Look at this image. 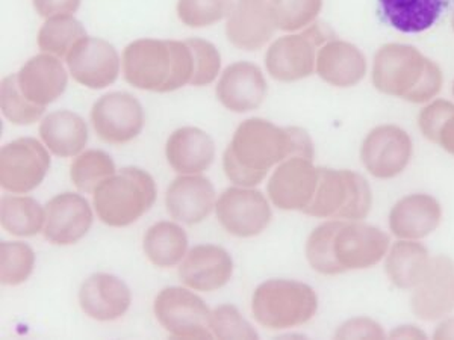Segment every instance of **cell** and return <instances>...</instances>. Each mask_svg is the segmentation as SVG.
<instances>
[{"mask_svg": "<svg viewBox=\"0 0 454 340\" xmlns=\"http://www.w3.org/2000/svg\"><path fill=\"white\" fill-rule=\"evenodd\" d=\"M442 209L438 200L427 194H412L395 203L389 213V228L395 236L419 241L438 228Z\"/></svg>", "mask_w": 454, "mask_h": 340, "instance_id": "25", "label": "cell"}, {"mask_svg": "<svg viewBox=\"0 0 454 340\" xmlns=\"http://www.w3.org/2000/svg\"><path fill=\"white\" fill-rule=\"evenodd\" d=\"M451 25H453V29H454V10H453V16H451Z\"/></svg>", "mask_w": 454, "mask_h": 340, "instance_id": "46", "label": "cell"}, {"mask_svg": "<svg viewBox=\"0 0 454 340\" xmlns=\"http://www.w3.org/2000/svg\"><path fill=\"white\" fill-rule=\"evenodd\" d=\"M113 158L104 150H88L73 160L70 177L79 191L93 194L102 182L115 174Z\"/></svg>", "mask_w": 454, "mask_h": 340, "instance_id": "33", "label": "cell"}, {"mask_svg": "<svg viewBox=\"0 0 454 340\" xmlns=\"http://www.w3.org/2000/svg\"><path fill=\"white\" fill-rule=\"evenodd\" d=\"M233 260L226 250L217 245H197L188 253L179 268L181 282L200 292H214L229 283Z\"/></svg>", "mask_w": 454, "mask_h": 340, "instance_id": "20", "label": "cell"}, {"mask_svg": "<svg viewBox=\"0 0 454 340\" xmlns=\"http://www.w3.org/2000/svg\"><path fill=\"white\" fill-rule=\"evenodd\" d=\"M270 8L278 29L294 32L314 23L323 8V0H270Z\"/></svg>", "mask_w": 454, "mask_h": 340, "instance_id": "35", "label": "cell"}, {"mask_svg": "<svg viewBox=\"0 0 454 340\" xmlns=\"http://www.w3.org/2000/svg\"><path fill=\"white\" fill-rule=\"evenodd\" d=\"M444 83L442 70L409 44L391 42L377 50L372 62V85L377 91L411 104H427Z\"/></svg>", "mask_w": 454, "mask_h": 340, "instance_id": "4", "label": "cell"}, {"mask_svg": "<svg viewBox=\"0 0 454 340\" xmlns=\"http://www.w3.org/2000/svg\"><path fill=\"white\" fill-rule=\"evenodd\" d=\"M130 301L128 284L111 274H94L79 290V305L93 320H119L129 310Z\"/></svg>", "mask_w": 454, "mask_h": 340, "instance_id": "23", "label": "cell"}, {"mask_svg": "<svg viewBox=\"0 0 454 340\" xmlns=\"http://www.w3.org/2000/svg\"><path fill=\"white\" fill-rule=\"evenodd\" d=\"M211 330L218 339H258L254 327L231 305H220L212 312Z\"/></svg>", "mask_w": 454, "mask_h": 340, "instance_id": "39", "label": "cell"}, {"mask_svg": "<svg viewBox=\"0 0 454 340\" xmlns=\"http://www.w3.org/2000/svg\"><path fill=\"white\" fill-rule=\"evenodd\" d=\"M315 70L329 85L355 87L367 74V59L355 44L333 38L317 53Z\"/></svg>", "mask_w": 454, "mask_h": 340, "instance_id": "24", "label": "cell"}, {"mask_svg": "<svg viewBox=\"0 0 454 340\" xmlns=\"http://www.w3.org/2000/svg\"><path fill=\"white\" fill-rule=\"evenodd\" d=\"M87 36L81 21L72 14L51 17L38 32V46L42 52L57 58H67L76 42Z\"/></svg>", "mask_w": 454, "mask_h": 340, "instance_id": "32", "label": "cell"}, {"mask_svg": "<svg viewBox=\"0 0 454 340\" xmlns=\"http://www.w3.org/2000/svg\"><path fill=\"white\" fill-rule=\"evenodd\" d=\"M413 313L423 321H438L454 310V263L447 256L434 258L427 277L413 289Z\"/></svg>", "mask_w": 454, "mask_h": 340, "instance_id": "18", "label": "cell"}, {"mask_svg": "<svg viewBox=\"0 0 454 340\" xmlns=\"http://www.w3.org/2000/svg\"><path fill=\"white\" fill-rule=\"evenodd\" d=\"M66 61L73 79L91 89H104L119 78V53L100 38L85 36L73 46Z\"/></svg>", "mask_w": 454, "mask_h": 340, "instance_id": "15", "label": "cell"}, {"mask_svg": "<svg viewBox=\"0 0 454 340\" xmlns=\"http://www.w3.org/2000/svg\"><path fill=\"white\" fill-rule=\"evenodd\" d=\"M35 267V254L27 243H0V279L8 286L25 283Z\"/></svg>", "mask_w": 454, "mask_h": 340, "instance_id": "36", "label": "cell"}, {"mask_svg": "<svg viewBox=\"0 0 454 340\" xmlns=\"http://www.w3.org/2000/svg\"><path fill=\"white\" fill-rule=\"evenodd\" d=\"M81 2L82 0H32L36 12L46 19L61 14H74Z\"/></svg>", "mask_w": 454, "mask_h": 340, "instance_id": "42", "label": "cell"}, {"mask_svg": "<svg viewBox=\"0 0 454 340\" xmlns=\"http://www.w3.org/2000/svg\"><path fill=\"white\" fill-rule=\"evenodd\" d=\"M90 117L94 132L108 144H126L135 140L145 128V111L138 98L121 91L98 98Z\"/></svg>", "mask_w": 454, "mask_h": 340, "instance_id": "11", "label": "cell"}, {"mask_svg": "<svg viewBox=\"0 0 454 340\" xmlns=\"http://www.w3.org/2000/svg\"><path fill=\"white\" fill-rule=\"evenodd\" d=\"M276 21L267 0H238L227 19L226 35L233 46L254 52L273 38Z\"/></svg>", "mask_w": 454, "mask_h": 340, "instance_id": "17", "label": "cell"}, {"mask_svg": "<svg viewBox=\"0 0 454 340\" xmlns=\"http://www.w3.org/2000/svg\"><path fill=\"white\" fill-rule=\"evenodd\" d=\"M389 250V236L377 227L359 221H327L310 233L306 258L325 275L372 268Z\"/></svg>", "mask_w": 454, "mask_h": 340, "instance_id": "2", "label": "cell"}, {"mask_svg": "<svg viewBox=\"0 0 454 340\" xmlns=\"http://www.w3.org/2000/svg\"><path fill=\"white\" fill-rule=\"evenodd\" d=\"M124 81L145 91L171 93L192 85L196 66L185 42L143 38L123 50Z\"/></svg>", "mask_w": 454, "mask_h": 340, "instance_id": "3", "label": "cell"}, {"mask_svg": "<svg viewBox=\"0 0 454 340\" xmlns=\"http://www.w3.org/2000/svg\"><path fill=\"white\" fill-rule=\"evenodd\" d=\"M436 144L441 145L445 151L454 156V113L442 126Z\"/></svg>", "mask_w": 454, "mask_h": 340, "instance_id": "43", "label": "cell"}, {"mask_svg": "<svg viewBox=\"0 0 454 340\" xmlns=\"http://www.w3.org/2000/svg\"><path fill=\"white\" fill-rule=\"evenodd\" d=\"M156 201V185L147 171L126 166L102 182L93 192L100 221L111 227H128L138 221Z\"/></svg>", "mask_w": 454, "mask_h": 340, "instance_id": "5", "label": "cell"}, {"mask_svg": "<svg viewBox=\"0 0 454 340\" xmlns=\"http://www.w3.org/2000/svg\"><path fill=\"white\" fill-rule=\"evenodd\" d=\"M156 320L175 339H212L211 310L184 288L162 289L155 299Z\"/></svg>", "mask_w": 454, "mask_h": 340, "instance_id": "9", "label": "cell"}, {"mask_svg": "<svg viewBox=\"0 0 454 340\" xmlns=\"http://www.w3.org/2000/svg\"><path fill=\"white\" fill-rule=\"evenodd\" d=\"M391 337H398V339H404V337L406 339H419V337H421V339H426V335L412 325H408V327H398L397 330L391 333Z\"/></svg>", "mask_w": 454, "mask_h": 340, "instance_id": "44", "label": "cell"}, {"mask_svg": "<svg viewBox=\"0 0 454 340\" xmlns=\"http://www.w3.org/2000/svg\"><path fill=\"white\" fill-rule=\"evenodd\" d=\"M432 262L434 258H430L423 243L402 239L389 250L385 269L394 286L415 289L427 277Z\"/></svg>", "mask_w": 454, "mask_h": 340, "instance_id": "29", "label": "cell"}, {"mask_svg": "<svg viewBox=\"0 0 454 340\" xmlns=\"http://www.w3.org/2000/svg\"><path fill=\"white\" fill-rule=\"evenodd\" d=\"M436 339H451L454 337V320L447 321L445 324L439 325L438 330L434 333Z\"/></svg>", "mask_w": 454, "mask_h": 340, "instance_id": "45", "label": "cell"}, {"mask_svg": "<svg viewBox=\"0 0 454 340\" xmlns=\"http://www.w3.org/2000/svg\"><path fill=\"white\" fill-rule=\"evenodd\" d=\"M333 32L323 23H312L306 31L278 38L265 55L270 76L279 82L309 78L317 62V47L333 40Z\"/></svg>", "mask_w": 454, "mask_h": 340, "instance_id": "8", "label": "cell"}, {"mask_svg": "<svg viewBox=\"0 0 454 340\" xmlns=\"http://www.w3.org/2000/svg\"><path fill=\"white\" fill-rule=\"evenodd\" d=\"M335 336L338 339H383L385 333L374 321L357 318L340 325Z\"/></svg>", "mask_w": 454, "mask_h": 340, "instance_id": "41", "label": "cell"}, {"mask_svg": "<svg viewBox=\"0 0 454 340\" xmlns=\"http://www.w3.org/2000/svg\"><path fill=\"white\" fill-rule=\"evenodd\" d=\"M318 185V168L312 160L293 156L284 160L270 177V200L282 211H305Z\"/></svg>", "mask_w": 454, "mask_h": 340, "instance_id": "14", "label": "cell"}, {"mask_svg": "<svg viewBox=\"0 0 454 340\" xmlns=\"http://www.w3.org/2000/svg\"><path fill=\"white\" fill-rule=\"evenodd\" d=\"M40 136L47 149L58 158L78 156L88 141L87 123L72 111H55L40 124Z\"/></svg>", "mask_w": 454, "mask_h": 340, "instance_id": "28", "label": "cell"}, {"mask_svg": "<svg viewBox=\"0 0 454 340\" xmlns=\"http://www.w3.org/2000/svg\"><path fill=\"white\" fill-rule=\"evenodd\" d=\"M93 211L82 196L66 192L53 197L46 205L44 237L57 245H72L81 241L93 226Z\"/></svg>", "mask_w": 454, "mask_h": 340, "instance_id": "16", "label": "cell"}, {"mask_svg": "<svg viewBox=\"0 0 454 340\" xmlns=\"http://www.w3.org/2000/svg\"><path fill=\"white\" fill-rule=\"evenodd\" d=\"M454 113V104L449 100H434L419 112V126L424 138L436 144L439 132Z\"/></svg>", "mask_w": 454, "mask_h": 340, "instance_id": "40", "label": "cell"}, {"mask_svg": "<svg viewBox=\"0 0 454 340\" xmlns=\"http://www.w3.org/2000/svg\"><path fill=\"white\" fill-rule=\"evenodd\" d=\"M0 221L14 236H35L46 224V211L32 197H4L0 203Z\"/></svg>", "mask_w": 454, "mask_h": 340, "instance_id": "31", "label": "cell"}, {"mask_svg": "<svg viewBox=\"0 0 454 340\" xmlns=\"http://www.w3.org/2000/svg\"><path fill=\"white\" fill-rule=\"evenodd\" d=\"M0 106H2L4 117L11 123L19 124V126L36 123L46 111V106L34 104L21 94L17 82V74H11L2 81Z\"/></svg>", "mask_w": 454, "mask_h": 340, "instance_id": "34", "label": "cell"}, {"mask_svg": "<svg viewBox=\"0 0 454 340\" xmlns=\"http://www.w3.org/2000/svg\"><path fill=\"white\" fill-rule=\"evenodd\" d=\"M218 221L227 233L238 237L256 236L271 221V207L262 192L227 188L215 205Z\"/></svg>", "mask_w": 454, "mask_h": 340, "instance_id": "13", "label": "cell"}, {"mask_svg": "<svg viewBox=\"0 0 454 340\" xmlns=\"http://www.w3.org/2000/svg\"><path fill=\"white\" fill-rule=\"evenodd\" d=\"M453 96H454V85H453Z\"/></svg>", "mask_w": 454, "mask_h": 340, "instance_id": "47", "label": "cell"}, {"mask_svg": "<svg viewBox=\"0 0 454 340\" xmlns=\"http://www.w3.org/2000/svg\"><path fill=\"white\" fill-rule=\"evenodd\" d=\"M217 98L224 108L244 113L258 109L267 94V81L258 66L239 61L224 68L217 83Z\"/></svg>", "mask_w": 454, "mask_h": 340, "instance_id": "19", "label": "cell"}, {"mask_svg": "<svg viewBox=\"0 0 454 340\" xmlns=\"http://www.w3.org/2000/svg\"><path fill=\"white\" fill-rule=\"evenodd\" d=\"M372 188L367 179L350 170L318 168L314 198L303 213L315 218L362 221L372 211Z\"/></svg>", "mask_w": 454, "mask_h": 340, "instance_id": "7", "label": "cell"}, {"mask_svg": "<svg viewBox=\"0 0 454 340\" xmlns=\"http://www.w3.org/2000/svg\"><path fill=\"white\" fill-rule=\"evenodd\" d=\"M166 156L173 170L181 174H200L215 158L211 136L197 128H182L167 141Z\"/></svg>", "mask_w": 454, "mask_h": 340, "instance_id": "26", "label": "cell"}, {"mask_svg": "<svg viewBox=\"0 0 454 340\" xmlns=\"http://www.w3.org/2000/svg\"><path fill=\"white\" fill-rule=\"evenodd\" d=\"M145 256L160 268H171L181 262L188 250L185 230L176 222L160 221L150 227L143 243Z\"/></svg>", "mask_w": 454, "mask_h": 340, "instance_id": "30", "label": "cell"}, {"mask_svg": "<svg viewBox=\"0 0 454 340\" xmlns=\"http://www.w3.org/2000/svg\"><path fill=\"white\" fill-rule=\"evenodd\" d=\"M412 153L408 132L394 124L372 129L361 147L362 164L377 179H394L402 174L408 168Z\"/></svg>", "mask_w": 454, "mask_h": 340, "instance_id": "12", "label": "cell"}, {"mask_svg": "<svg viewBox=\"0 0 454 340\" xmlns=\"http://www.w3.org/2000/svg\"><path fill=\"white\" fill-rule=\"evenodd\" d=\"M21 94L38 106H47L61 97L68 83V74L59 58L42 53L31 58L17 73Z\"/></svg>", "mask_w": 454, "mask_h": 340, "instance_id": "21", "label": "cell"}, {"mask_svg": "<svg viewBox=\"0 0 454 340\" xmlns=\"http://www.w3.org/2000/svg\"><path fill=\"white\" fill-rule=\"evenodd\" d=\"M51 155L34 138H19L0 150V185L12 194H27L42 185Z\"/></svg>", "mask_w": 454, "mask_h": 340, "instance_id": "10", "label": "cell"}, {"mask_svg": "<svg viewBox=\"0 0 454 340\" xmlns=\"http://www.w3.org/2000/svg\"><path fill=\"white\" fill-rule=\"evenodd\" d=\"M318 310V298L309 284L273 279L259 284L252 298L254 320L265 328L286 330L309 322Z\"/></svg>", "mask_w": 454, "mask_h": 340, "instance_id": "6", "label": "cell"}, {"mask_svg": "<svg viewBox=\"0 0 454 340\" xmlns=\"http://www.w3.org/2000/svg\"><path fill=\"white\" fill-rule=\"evenodd\" d=\"M293 156L314 159V144L306 130L248 119L235 130L232 143L223 156V166L229 181L250 188L259 185L271 166Z\"/></svg>", "mask_w": 454, "mask_h": 340, "instance_id": "1", "label": "cell"}, {"mask_svg": "<svg viewBox=\"0 0 454 340\" xmlns=\"http://www.w3.org/2000/svg\"><path fill=\"white\" fill-rule=\"evenodd\" d=\"M451 0H379L383 21L403 34H421L434 27Z\"/></svg>", "mask_w": 454, "mask_h": 340, "instance_id": "27", "label": "cell"}, {"mask_svg": "<svg viewBox=\"0 0 454 340\" xmlns=\"http://www.w3.org/2000/svg\"><path fill=\"white\" fill-rule=\"evenodd\" d=\"M166 206L176 221L197 224L215 206V188L203 175H181L167 189Z\"/></svg>", "mask_w": 454, "mask_h": 340, "instance_id": "22", "label": "cell"}, {"mask_svg": "<svg viewBox=\"0 0 454 340\" xmlns=\"http://www.w3.org/2000/svg\"><path fill=\"white\" fill-rule=\"evenodd\" d=\"M185 42L192 49L194 66H196L192 85V87H207L215 81L220 68H222L220 52L212 42L201 40V38H190V40H185Z\"/></svg>", "mask_w": 454, "mask_h": 340, "instance_id": "38", "label": "cell"}, {"mask_svg": "<svg viewBox=\"0 0 454 340\" xmlns=\"http://www.w3.org/2000/svg\"><path fill=\"white\" fill-rule=\"evenodd\" d=\"M233 0H179L177 16L190 27H207L231 16Z\"/></svg>", "mask_w": 454, "mask_h": 340, "instance_id": "37", "label": "cell"}]
</instances>
